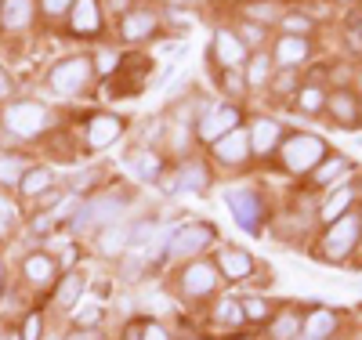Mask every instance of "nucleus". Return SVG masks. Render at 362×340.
<instances>
[{"instance_id":"nucleus-1","label":"nucleus","mask_w":362,"mask_h":340,"mask_svg":"<svg viewBox=\"0 0 362 340\" xmlns=\"http://www.w3.org/2000/svg\"><path fill=\"white\" fill-rule=\"evenodd\" d=\"M127 210V196H98V199H90L83 203L76 213H73V232H87V228H95V225H112L119 213Z\"/></svg>"},{"instance_id":"nucleus-2","label":"nucleus","mask_w":362,"mask_h":340,"mask_svg":"<svg viewBox=\"0 0 362 340\" xmlns=\"http://www.w3.org/2000/svg\"><path fill=\"white\" fill-rule=\"evenodd\" d=\"M362 235V218H355V213H344V218H337L334 225H329L326 239H322V254L326 261H344L351 254V246L358 242Z\"/></svg>"},{"instance_id":"nucleus-3","label":"nucleus","mask_w":362,"mask_h":340,"mask_svg":"<svg viewBox=\"0 0 362 340\" xmlns=\"http://www.w3.org/2000/svg\"><path fill=\"white\" fill-rule=\"evenodd\" d=\"M322 152H326L322 138H315V134H293V138L283 145V163H286V170H293V174H305V170H312V167L322 160Z\"/></svg>"},{"instance_id":"nucleus-4","label":"nucleus","mask_w":362,"mask_h":340,"mask_svg":"<svg viewBox=\"0 0 362 340\" xmlns=\"http://www.w3.org/2000/svg\"><path fill=\"white\" fill-rule=\"evenodd\" d=\"M225 206L232 210V218L247 235H261V196H254L250 189H228Z\"/></svg>"},{"instance_id":"nucleus-5","label":"nucleus","mask_w":362,"mask_h":340,"mask_svg":"<svg viewBox=\"0 0 362 340\" xmlns=\"http://www.w3.org/2000/svg\"><path fill=\"white\" fill-rule=\"evenodd\" d=\"M4 123H8V131H11V134H18V138H33V134L44 131L47 112H44V105H37V102H18V105H11V109L4 112Z\"/></svg>"},{"instance_id":"nucleus-6","label":"nucleus","mask_w":362,"mask_h":340,"mask_svg":"<svg viewBox=\"0 0 362 340\" xmlns=\"http://www.w3.org/2000/svg\"><path fill=\"white\" fill-rule=\"evenodd\" d=\"M90 80V61L87 58H69V61H58L51 69V87L54 95H76V90Z\"/></svg>"},{"instance_id":"nucleus-7","label":"nucleus","mask_w":362,"mask_h":340,"mask_svg":"<svg viewBox=\"0 0 362 340\" xmlns=\"http://www.w3.org/2000/svg\"><path fill=\"white\" fill-rule=\"evenodd\" d=\"M210 239H214V228H210V225H185V228L174 232L167 254H170V257H192V254L203 250Z\"/></svg>"},{"instance_id":"nucleus-8","label":"nucleus","mask_w":362,"mask_h":340,"mask_svg":"<svg viewBox=\"0 0 362 340\" xmlns=\"http://www.w3.org/2000/svg\"><path fill=\"white\" fill-rule=\"evenodd\" d=\"M239 127V109H206L203 119H199V141H218L225 138L228 131Z\"/></svg>"},{"instance_id":"nucleus-9","label":"nucleus","mask_w":362,"mask_h":340,"mask_svg":"<svg viewBox=\"0 0 362 340\" xmlns=\"http://www.w3.org/2000/svg\"><path fill=\"white\" fill-rule=\"evenodd\" d=\"M214 152H218L221 163H243L247 152H250V134L235 127V131H228L225 138L214 141Z\"/></svg>"},{"instance_id":"nucleus-10","label":"nucleus","mask_w":362,"mask_h":340,"mask_svg":"<svg viewBox=\"0 0 362 340\" xmlns=\"http://www.w3.org/2000/svg\"><path fill=\"white\" fill-rule=\"evenodd\" d=\"M206 170L199 167V163H189V167H181V174L177 177H167L163 181V189L167 192H203L206 189Z\"/></svg>"},{"instance_id":"nucleus-11","label":"nucleus","mask_w":362,"mask_h":340,"mask_svg":"<svg viewBox=\"0 0 362 340\" xmlns=\"http://www.w3.org/2000/svg\"><path fill=\"white\" fill-rule=\"evenodd\" d=\"M214 54H218V61L225 69H235L239 61L247 58V47H243V40H239L235 33H228V29H221V33L214 37Z\"/></svg>"},{"instance_id":"nucleus-12","label":"nucleus","mask_w":362,"mask_h":340,"mask_svg":"<svg viewBox=\"0 0 362 340\" xmlns=\"http://www.w3.org/2000/svg\"><path fill=\"white\" fill-rule=\"evenodd\" d=\"M119 131H124V123H119L116 116H95L87 127V145L90 148H105L109 141L119 138Z\"/></svg>"},{"instance_id":"nucleus-13","label":"nucleus","mask_w":362,"mask_h":340,"mask_svg":"<svg viewBox=\"0 0 362 340\" xmlns=\"http://www.w3.org/2000/svg\"><path fill=\"white\" fill-rule=\"evenodd\" d=\"M218 264H221V271L228 275V279H247V275L254 271V261H250V254H247V250H235V246L221 250Z\"/></svg>"},{"instance_id":"nucleus-14","label":"nucleus","mask_w":362,"mask_h":340,"mask_svg":"<svg viewBox=\"0 0 362 340\" xmlns=\"http://www.w3.org/2000/svg\"><path fill=\"white\" fill-rule=\"evenodd\" d=\"M214 286H218V275H214V268H210V264H192V268L185 271V293L206 297Z\"/></svg>"},{"instance_id":"nucleus-15","label":"nucleus","mask_w":362,"mask_h":340,"mask_svg":"<svg viewBox=\"0 0 362 340\" xmlns=\"http://www.w3.org/2000/svg\"><path fill=\"white\" fill-rule=\"evenodd\" d=\"M279 138H283V127H279L276 119H257V123H254V131H250V148H257L261 156H264V152L276 148Z\"/></svg>"},{"instance_id":"nucleus-16","label":"nucleus","mask_w":362,"mask_h":340,"mask_svg":"<svg viewBox=\"0 0 362 340\" xmlns=\"http://www.w3.org/2000/svg\"><path fill=\"white\" fill-rule=\"evenodd\" d=\"M0 22L8 29H22L33 22V0H4V8H0Z\"/></svg>"},{"instance_id":"nucleus-17","label":"nucleus","mask_w":362,"mask_h":340,"mask_svg":"<svg viewBox=\"0 0 362 340\" xmlns=\"http://www.w3.org/2000/svg\"><path fill=\"white\" fill-rule=\"evenodd\" d=\"M73 29L76 33H98V0H76L73 4Z\"/></svg>"},{"instance_id":"nucleus-18","label":"nucleus","mask_w":362,"mask_h":340,"mask_svg":"<svg viewBox=\"0 0 362 340\" xmlns=\"http://www.w3.org/2000/svg\"><path fill=\"white\" fill-rule=\"evenodd\" d=\"M156 33V15L153 11H131L124 18V37L127 40H141V37H153Z\"/></svg>"},{"instance_id":"nucleus-19","label":"nucleus","mask_w":362,"mask_h":340,"mask_svg":"<svg viewBox=\"0 0 362 340\" xmlns=\"http://www.w3.org/2000/svg\"><path fill=\"white\" fill-rule=\"evenodd\" d=\"M305 58H308L305 37H283L276 44V61H279V66H297V61H305Z\"/></svg>"},{"instance_id":"nucleus-20","label":"nucleus","mask_w":362,"mask_h":340,"mask_svg":"<svg viewBox=\"0 0 362 340\" xmlns=\"http://www.w3.org/2000/svg\"><path fill=\"white\" fill-rule=\"evenodd\" d=\"M127 167H131V174L141 177V181H160V160L153 156V152H131Z\"/></svg>"},{"instance_id":"nucleus-21","label":"nucleus","mask_w":362,"mask_h":340,"mask_svg":"<svg viewBox=\"0 0 362 340\" xmlns=\"http://www.w3.org/2000/svg\"><path fill=\"white\" fill-rule=\"evenodd\" d=\"M127 239H131V225H124V221H112L105 232H102V254H109V257H116L119 250L127 246Z\"/></svg>"},{"instance_id":"nucleus-22","label":"nucleus","mask_w":362,"mask_h":340,"mask_svg":"<svg viewBox=\"0 0 362 340\" xmlns=\"http://www.w3.org/2000/svg\"><path fill=\"white\" fill-rule=\"evenodd\" d=\"M326 105H329V112H334L337 123H348V127H351V123H358V102L348 95V90H337V95L329 98Z\"/></svg>"},{"instance_id":"nucleus-23","label":"nucleus","mask_w":362,"mask_h":340,"mask_svg":"<svg viewBox=\"0 0 362 340\" xmlns=\"http://www.w3.org/2000/svg\"><path fill=\"white\" fill-rule=\"evenodd\" d=\"M334 329H337V315H334V312H312L308 322H305V333H308L312 340H326Z\"/></svg>"},{"instance_id":"nucleus-24","label":"nucleus","mask_w":362,"mask_h":340,"mask_svg":"<svg viewBox=\"0 0 362 340\" xmlns=\"http://www.w3.org/2000/svg\"><path fill=\"white\" fill-rule=\"evenodd\" d=\"M358 192H351L348 189V184H344V189H337L334 196H329V203L322 206V221H337V218H344V213H348V206H351V199H355Z\"/></svg>"},{"instance_id":"nucleus-25","label":"nucleus","mask_w":362,"mask_h":340,"mask_svg":"<svg viewBox=\"0 0 362 340\" xmlns=\"http://www.w3.org/2000/svg\"><path fill=\"white\" fill-rule=\"evenodd\" d=\"M51 275H54V264H51L47 257L33 254V257L25 261V279H29V283H37V286H44V283H51Z\"/></svg>"},{"instance_id":"nucleus-26","label":"nucleus","mask_w":362,"mask_h":340,"mask_svg":"<svg viewBox=\"0 0 362 340\" xmlns=\"http://www.w3.org/2000/svg\"><path fill=\"white\" fill-rule=\"evenodd\" d=\"M156 235H160V228H156L153 221H141L138 228H131V239H127V246H134V250H138V257H141V250H148Z\"/></svg>"},{"instance_id":"nucleus-27","label":"nucleus","mask_w":362,"mask_h":340,"mask_svg":"<svg viewBox=\"0 0 362 340\" xmlns=\"http://www.w3.org/2000/svg\"><path fill=\"white\" fill-rule=\"evenodd\" d=\"M80 290H83V279H80L76 271H69L66 279H62V286H58V304H62V307H73L76 297H80Z\"/></svg>"},{"instance_id":"nucleus-28","label":"nucleus","mask_w":362,"mask_h":340,"mask_svg":"<svg viewBox=\"0 0 362 340\" xmlns=\"http://www.w3.org/2000/svg\"><path fill=\"white\" fill-rule=\"evenodd\" d=\"M351 170V163L348 160H341V156H329L319 170H315V181L319 184H329V181H334V177H341V174H348Z\"/></svg>"},{"instance_id":"nucleus-29","label":"nucleus","mask_w":362,"mask_h":340,"mask_svg":"<svg viewBox=\"0 0 362 340\" xmlns=\"http://www.w3.org/2000/svg\"><path fill=\"white\" fill-rule=\"evenodd\" d=\"M268 69H272V61L264 58V54H257V58H250V66H247V83L250 87H261V83H268Z\"/></svg>"},{"instance_id":"nucleus-30","label":"nucleus","mask_w":362,"mask_h":340,"mask_svg":"<svg viewBox=\"0 0 362 340\" xmlns=\"http://www.w3.org/2000/svg\"><path fill=\"white\" fill-rule=\"evenodd\" d=\"M51 184V170L47 167H40V170H33V174H25L22 177V189H25V196H37V192H44Z\"/></svg>"},{"instance_id":"nucleus-31","label":"nucleus","mask_w":362,"mask_h":340,"mask_svg":"<svg viewBox=\"0 0 362 340\" xmlns=\"http://www.w3.org/2000/svg\"><path fill=\"white\" fill-rule=\"evenodd\" d=\"M98 315H102V307H98V300H90V297L80 300V304H76V312H73V319H76L80 326H95Z\"/></svg>"},{"instance_id":"nucleus-32","label":"nucleus","mask_w":362,"mask_h":340,"mask_svg":"<svg viewBox=\"0 0 362 340\" xmlns=\"http://www.w3.org/2000/svg\"><path fill=\"white\" fill-rule=\"evenodd\" d=\"M218 319H221V322H232V326H239V322L247 319V315H243V304H239V300H232V297H228V300H221V304H218Z\"/></svg>"},{"instance_id":"nucleus-33","label":"nucleus","mask_w":362,"mask_h":340,"mask_svg":"<svg viewBox=\"0 0 362 340\" xmlns=\"http://www.w3.org/2000/svg\"><path fill=\"white\" fill-rule=\"evenodd\" d=\"M22 167H25V160H18V156H0V181H4V184L18 181Z\"/></svg>"},{"instance_id":"nucleus-34","label":"nucleus","mask_w":362,"mask_h":340,"mask_svg":"<svg viewBox=\"0 0 362 340\" xmlns=\"http://www.w3.org/2000/svg\"><path fill=\"white\" fill-rule=\"evenodd\" d=\"M297 329H300V322H297V315H283L279 322H276V329H272V336H276V340H293L297 336Z\"/></svg>"},{"instance_id":"nucleus-35","label":"nucleus","mask_w":362,"mask_h":340,"mask_svg":"<svg viewBox=\"0 0 362 340\" xmlns=\"http://www.w3.org/2000/svg\"><path fill=\"white\" fill-rule=\"evenodd\" d=\"M283 25H286V37H300V33H308V29H312V18H305V15H283Z\"/></svg>"},{"instance_id":"nucleus-36","label":"nucleus","mask_w":362,"mask_h":340,"mask_svg":"<svg viewBox=\"0 0 362 340\" xmlns=\"http://www.w3.org/2000/svg\"><path fill=\"white\" fill-rule=\"evenodd\" d=\"M300 109H305V112H319L322 109V95H319L315 87H308L305 95H300Z\"/></svg>"},{"instance_id":"nucleus-37","label":"nucleus","mask_w":362,"mask_h":340,"mask_svg":"<svg viewBox=\"0 0 362 340\" xmlns=\"http://www.w3.org/2000/svg\"><path fill=\"white\" fill-rule=\"evenodd\" d=\"M243 315L261 322V319L268 315V304H264V300H243Z\"/></svg>"},{"instance_id":"nucleus-38","label":"nucleus","mask_w":362,"mask_h":340,"mask_svg":"<svg viewBox=\"0 0 362 340\" xmlns=\"http://www.w3.org/2000/svg\"><path fill=\"white\" fill-rule=\"evenodd\" d=\"M348 40H351L355 51H362V18H351L348 22Z\"/></svg>"},{"instance_id":"nucleus-39","label":"nucleus","mask_w":362,"mask_h":340,"mask_svg":"<svg viewBox=\"0 0 362 340\" xmlns=\"http://www.w3.org/2000/svg\"><path fill=\"white\" fill-rule=\"evenodd\" d=\"M11 221H15V206H11V203H8L4 196H0V232H4V228H8Z\"/></svg>"},{"instance_id":"nucleus-40","label":"nucleus","mask_w":362,"mask_h":340,"mask_svg":"<svg viewBox=\"0 0 362 340\" xmlns=\"http://www.w3.org/2000/svg\"><path fill=\"white\" fill-rule=\"evenodd\" d=\"M225 90H228V95H239V90H243V76H239L235 69L225 73Z\"/></svg>"},{"instance_id":"nucleus-41","label":"nucleus","mask_w":362,"mask_h":340,"mask_svg":"<svg viewBox=\"0 0 362 340\" xmlns=\"http://www.w3.org/2000/svg\"><path fill=\"white\" fill-rule=\"evenodd\" d=\"M37 336H40V319H37V315H29L25 326H22V340H37Z\"/></svg>"},{"instance_id":"nucleus-42","label":"nucleus","mask_w":362,"mask_h":340,"mask_svg":"<svg viewBox=\"0 0 362 340\" xmlns=\"http://www.w3.org/2000/svg\"><path fill=\"white\" fill-rule=\"evenodd\" d=\"M250 15H254V18H276L279 8H276V4H257V8H250Z\"/></svg>"},{"instance_id":"nucleus-43","label":"nucleus","mask_w":362,"mask_h":340,"mask_svg":"<svg viewBox=\"0 0 362 340\" xmlns=\"http://www.w3.org/2000/svg\"><path fill=\"white\" fill-rule=\"evenodd\" d=\"M69 4H76V0H44V8H47L51 15H62Z\"/></svg>"},{"instance_id":"nucleus-44","label":"nucleus","mask_w":362,"mask_h":340,"mask_svg":"<svg viewBox=\"0 0 362 340\" xmlns=\"http://www.w3.org/2000/svg\"><path fill=\"white\" fill-rule=\"evenodd\" d=\"M141 340H167V333H163L160 326H145V329H141Z\"/></svg>"},{"instance_id":"nucleus-45","label":"nucleus","mask_w":362,"mask_h":340,"mask_svg":"<svg viewBox=\"0 0 362 340\" xmlns=\"http://www.w3.org/2000/svg\"><path fill=\"white\" fill-rule=\"evenodd\" d=\"M243 37H247V40H261V37H264V29H257V25H247V29H243Z\"/></svg>"},{"instance_id":"nucleus-46","label":"nucleus","mask_w":362,"mask_h":340,"mask_svg":"<svg viewBox=\"0 0 362 340\" xmlns=\"http://www.w3.org/2000/svg\"><path fill=\"white\" fill-rule=\"evenodd\" d=\"M8 90H11V80H8V73H0V98H4Z\"/></svg>"},{"instance_id":"nucleus-47","label":"nucleus","mask_w":362,"mask_h":340,"mask_svg":"<svg viewBox=\"0 0 362 340\" xmlns=\"http://www.w3.org/2000/svg\"><path fill=\"white\" fill-rule=\"evenodd\" d=\"M73 340H102V336H98V333H95V329H90V333H83V329H80V333H76V336H73Z\"/></svg>"},{"instance_id":"nucleus-48","label":"nucleus","mask_w":362,"mask_h":340,"mask_svg":"<svg viewBox=\"0 0 362 340\" xmlns=\"http://www.w3.org/2000/svg\"><path fill=\"white\" fill-rule=\"evenodd\" d=\"M293 340H312V336H308V333H300V336H293Z\"/></svg>"},{"instance_id":"nucleus-49","label":"nucleus","mask_w":362,"mask_h":340,"mask_svg":"<svg viewBox=\"0 0 362 340\" xmlns=\"http://www.w3.org/2000/svg\"><path fill=\"white\" fill-rule=\"evenodd\" d=\"M0 279H4V268H0Z\"/></svg>"},{"instance_id":"nucleus-50","label":"nucleus","mask_w":362,"mask_h":340,"mask_svg":"<svg viewBox=\"0 0 362 340\" xmlns=\"http://www.w3.org/2000/svg\"><path fill=\"white\" fill-rule=\"evenodd\" d=\"M358 199H362V189H358Z\"/></svg>"}]
</instances>
